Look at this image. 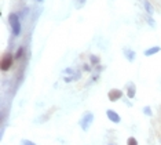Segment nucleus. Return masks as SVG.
<instances>
[{"label":"nucleus","mask_w":161,"mask_h":145,"mask_svg":"<svg viewBox=\"0 0 161 145\" xmlns=\"http://www.w3.org/2000/svg\"><path fill=\"white\" fill-rule=\"evenodd\" d=\"M143 113H145L146 116H151L153 115V111H151V108L149 105H146L145 108H143Z\"/></svg>","instance_id":"13"},{"label":"nucleus","mask_w":161,"mask_h":145,"mask_svg":"<svg viewBox=\"0 0 161 145\" xmlns=\"http://www.w3.org/2000/svg\"><path fill=\"white\" fill-rule=\"evenodd\" d=\"M91 65H97V64H99V58L97 57V55H91Z\"/></svg>","instance_id":"16"},{"label":"nucleus","mask_w":161,"mask_h":145,"mask_svg":"<svg viewBox=\"0 0 161 145\" xmlns=\"http://www.w3.org/2000/svg\"><path fill=\"white\" fill-rule=\"evenodd\" d=\"M14 61H15V57L11 54L10 51L4 53L3 58H1V64H0V68H1V71H3V72H7V71H10L11 66L14 65Z\"/></svg>","instance_id":"3"},{"label":"nucleus","mask_w":161,"mask_h":145,"mask_svg":"<svg viewBox=\"0 0 161 145\" xmlns=\"http://www.w3.org/2000/svg\"><path fill=\"white\" fill-rule=\"evenodd\" d=\"M143 7H145V10H146V14H149V15L154 14V8H153V6H151V3L149 1V0H143Z\"/></svg>","instance_id":"10"},{"label":"nucleus","mask_w":161,"mask_h":145,"mask_svg":"<svg viewBox=\"0 0 161 145\" xmlns=\"http://www.w3.org/2000/svg\"><path fill=\"white\" fill-rule=\"evenodd\" d=\"M107 98H109V101H112V102L118 101V100L123 98V91L120 90V88H110L109 93H107Z\"/></svg>","instance_id":"5"},{"label":"nucleus","mask_w":161,"mask_h":145,"mask_svg":"<svg viewBox=\"0 0 161 145\" xmlns=\"http://www.w3.org/2000/svg\"><path fill=\"white\" fill-rule=\"evenodd\" d=\"M62 72H64V75H70V76H64V82H66V83L79 80L80 77H81V72H80V71L77 72V71L73 68H66V69H64Z\"/></svg>","instance_id":"4"},{"label":"nucleus","mask_w":161,"mask_h":145,"mask_svg":"<svg viewBox=\"0 0 161 145\" xmlns=\"http://www.w3.org/2000/svg\"><path fill=\"white\" fill-rule=\"evenodd\" d=\"M86 3H87V0H76V8H81Z\"/></svg>","instance_id":"17"},{"label":"nucleus","mask_w":161,"mask_h":145,"mask_svg":"<svg viewBox=\"0 0 161 145\" xmlns=\"http://www.w3.org/2000/svg\"><path fill=\"white\" fill-rule=\"evenodd\" d=\"M94 122V113L91 111H87V112L83 113L81 119H80V127H81L83 131H88L91 124Z\"/></svg>","instance_id":"2"},{"label":"nucleus","mask_w":161,"mask_h":145,"mask_svg":"<svg viewBox=\"0 0 161 145\" xmlns=\"http://www.w3.org/2000/svg\"><path fill=\"white\" fill-rule=\"evenodd\" d=\"M161 51V47L160 46H153V47H149L147 50H145V57H151V55L154 54H157V53H160Z\"/></svg>","instance_id":"9"},{"label":"nucleus","mask_w":161,"mask_h":145,"mask_svg":"<svg viewBox=\"0 0 161 145\" xmlns=\"http://www.w3.org/2000/svg\"><path fill=\"white\" fill-rule=\"evenodd\" d=\"M24 53H25V48H24V47H19V48H18V51L15 53V55H14V57H15V61L21 59L22 55H24Z\"/></svg>","instance_id":"12"},{"label":"nucleus","mask_w":161,"mask_h":145,"mask_svg":"<svg viewBox=\"0 0 161 145\" xmlns=\"http://www.w3.org/2000/svg\"><path fill=\"white\" fill-rule=\"evenodd\" d=\"M19 14H15V13H10L8 14V25L11 28V33H13V36H19L21 35V21H19Z\"/></svg>","instance_id":"1"},{"label":"nucleus","mask_w":161,"mask_h":145,"mask_svg":"<svg viewBox=\"0 0 161 145\" xmlns=\"http://www.w3.org/2000/svg\"><path fill=\"white\" fill-rule=\"evenodd\" d=\"M107 145H117V144H114V142H109Z\"/></svg>","instance_id":"19"},{"label":"nucleus","mask_w":161,"mask_h":145,"mask_svg":"<svg viewBox=\"0 0 161 145\" xmlns=\"http://www.w3.org/2000/svg\"><path fill=\"white\" fill-rule=\"evenodd\" d=\"M21 145H37L35 144L33 141H30V140H26V138H22L21 140Z\"/></svg>","instance_id":"15"},{"label":"nucleus","mask_w":161,"mask_h":145,"mask_svg":"<svg viewBox=\"0 0 161 145\" xmlns=\"http://www.w3.org/2000/svg\"><path fill=\"white\" fill-rule=\"evenodd\" d=\"M135 95H136V86L132 82H129L127 84V97L132 100V98H135Z\"/></svg>","instance_id":"8"},{"label":"nucleus","mask_w":161,"mask_h":145,"mask_svg":"<svg viewBox=\"0 0 161 145\" xmlns=\"http://www.w3.org/2000/svg\"><path fill=\"white\" fill-rule=\"evenodd\" d=\"M123 54H124V57H125V59H127V61H129V62H134V61H135L136 53H135L134 50H131V48L124 47V48H123Z\"/></svg>","instance_id":"7"},{"label":"nucleus","mask_w":161,"mask_h":145,"mask_svg":"<svg viewBox=\"0 0 161 145\" xmlns=\"http://www.w3.org/2000/svg\"><path fill=\"white\" fill-rule=\"evenodd\" d=\"M83 69H84V71H87V72H89V71H91V66H89L88 64H84V65H83Z\"/></svg>","instance_id":"18"},{"label":"nucleus","mask_w":161,"mask_h":145,"mask_svg":"<svg viewBox=\"0 0 161 145\" xmlns=\"http://www.w3.org/2000/svg\"><path fill=\"white\" fill-rule=\"evenodd\" d=\"M106 116H107V119L110 120V122H113V123H116V124L121 122L120 115H118L117 112H114V111H112V109H107L106 111Z\"/></svg>","instance_id":"6"},{"label":"nucleus","mask_w":161,"mask_h":145,"mask_svg":"<svg viewBox=\"0 0 161 145\" xmlns=\"http://www.w3.org/2000/svg\"><path fill=\"white\" fill-rule=\"evenodd\" d=\"M145 19H146V22L149 24V26H151V28H156L157 26V24H156V21L153 19V15H149V14H146L145 15Z\"/></svg>","instance_id":"11"},{"label":"nucleus","mask_w":161,"mask_h":145,"mask_svg":"<svg viewBox=\"0 0 161 145\" xmlns=\"http://www.w3.org/2000/svg\"><path fill=\"white\" fill-rule=\"evenodd\" d=\"M36 1H39V3H41V1H44V0H36Z\"/></svg>","instance_id":"20"},{"label":"nucleus","mask_w":161,"mask_h":145,"mask_svg":"<svg viewBox=\"0 0 161 145\" xmlns=\"http://www.w3.org/2000/svg\"><path fill=\"white\" fill-rule=\"evenodd\" d=\"M127 145H138V140L135 137H129L127 140Z\"/></svg>","instance_id":"14"}]
</instances>
